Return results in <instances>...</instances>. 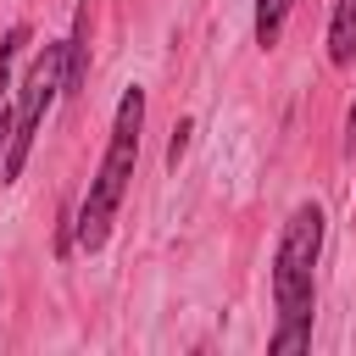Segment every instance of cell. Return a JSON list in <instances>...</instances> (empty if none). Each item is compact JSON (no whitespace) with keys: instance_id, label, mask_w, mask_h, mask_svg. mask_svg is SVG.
<instances>
[{"instance_id":"cell-4","label":"cell","mask_w":356,"mask_h":356,"mask_svg":"<svg viewBox=\"0 0 356 356\" xmlns=\"http://www.w3.org/2000/svg\"><path fill=\"white\" fill-rule=\"evenodd\" d=\"M89 78V0H78V17H72V39H67V78H61V95H78Z\"/></svg>"},{"instance_id":"cell-7","label":"cell","mask_w":356,"mask_h":356,"mask_svg":"<svg viewBox=\"0 0 356 356\" xmlns=\"http://www.w3.org/2000/svg\"><path fill=\"white\" fill-rule=\"evenodd\" d=\"M189 134H195V122H178V128H172V145H167V161H172V167H178L184 150H189Z\"/></svg>"},{"instance_id":"cell-8","label":"cell","mask_w":356,"mask_h":356,"mask_svg":"<svg viewBox=\"0 0 356 356\" xmlns=\"http://www.w3.org/2000/svg\"><path fill=\"white\" fill-rule=\"evenodd\" d=\"M6 150H11V111H0V167H6Z\"/></svg>"},{"instance_id":"cell-1","label":"cell","mask_w":356,"mask_h":356,"mask_svg":"<svg viewBox=\"0 0 356 356\" xmlns=\"http://www.w3.org/2000/svg\"><path fill=\"white\" fill-rule=\"evenodd\" d=\"M317 250H323V206H295L289 222H284V239H278V256H273V300H278V328L267 339L273 356H289V350H306L312 345V267H317Z\"/></svg>"},{"instance_id":"cell-6","label":"cell","mask_w":356,"mask_h":356,"mask_svg":"<svg viewBox=\"0 0 356 356\" xmlns=\"http://www.w3.org/2000/svg\"><path fill=\"white\" fill-rule=\"evenodd\" d=\"M289 6H295V0H256V44H261V50H273V44H278Z\"/></svg>"},{"instance_id":"cell-2","label":"cell","mask_w":356,"mask_h":356,"mask_svg":"<svg viewBox=\"0 0 356 356\" xmlns=\"http://www.w3.org/2000/svg\"><path fill=\"white\" fill-rule=\"evenodd\" d=\"M139 128H145V89H128L117 100V122H111V145H106V161L78 206V245L83 250H100L106 234H111V217L128 195V178H134V161H139Z\"/></svg>"},{"instance_id":"cell-9","label":"cell","mask_w":356,"mask_h":356,"mask_svg":"<svg viewBox=\"0 0 356 356\" xmlns=\"http://www.w3.org/2000/svg\"><path fill=\"white\" fill-rule=\"evenodd\" d=\"M6 89H11V61L0 56V111H6Z\"/></svg>"},{"instance_id":"cell-3","label":"cell","mask_w":356,"mask_h":356,"mask_svg":"<svg viewBox=\"0 0 356 356\" xmlns=\"http://www.w3.org/2000/svg\"><path fill=\"white\" fill-rule=\"evenodd\" d=\"M61 78H67V39H61V44H44V50H39V61L28 67L22 89H17L11 150H6V167H0V178H6V184L28 167V150H33V139H39V122H44V111H50V100L61 95Z\"/></svg>"},{"instance_id":"cell-10","label":"cell","mask_w":356,"mask_h":356,"mask_svg":"<svg viewBox=\"0 0 356 356\" xmlns=\"http://www.w3.org/2000/svg\"><path fill=\"white\" fill-rule=\"evenodd\" d=\"M345 134H350V145H356V106H350V117H345Z\"/></svg>"},{"instance_id":"cell-5","label":"cell","mask_w":356,"mask_h":356,"mask_svg":"<svg viewBox=\"0 0 356 356\" xmlns=\"http://www.w3.org/2000/svg\"><path fill=\"white\" fill-rule=\"evenodd\" d=\"M328 61L350 67L356 61V0H334V22H328Z\"/></svg>"}]
</instances>
